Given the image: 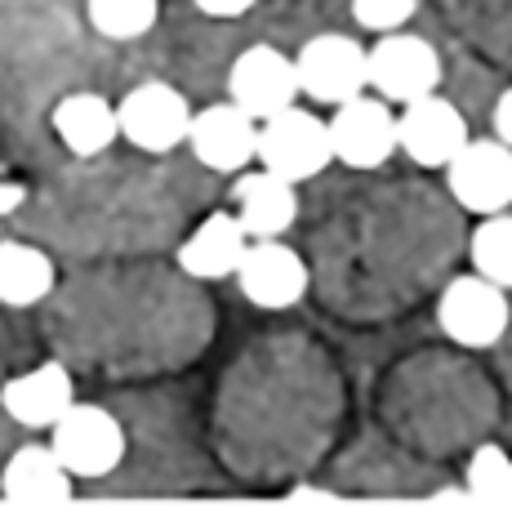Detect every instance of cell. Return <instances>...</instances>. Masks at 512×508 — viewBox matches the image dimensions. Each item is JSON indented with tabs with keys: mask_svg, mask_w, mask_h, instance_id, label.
<instances>
[{
	"mask_svg": "<svg viewBox=\"0 0 512 508\" xmlns=\"http://www.w3.org/2000/svg\"><path fill=\"white\" fill-rule=\"evenodd\" d=\"M18 201H23V188L18 183H0V214L18 210Z\"/></svg>",
	"mask_w": 512,
	"mask_h": 508,
	"instance_id": "cell-25",
	"label": "cell"
},
{
	"mask_svg": "<svg viewBox=\"0 0 512 508\" xmlns=\"http://www.w3.org/2000/svg\"><path fill=\"white\" fill-rule=\"evenodd\" d=\"M54 134L63 139V148L72 156H98L116 143L121 121H116V107L94 90H76L67 99H58L54 107Z\"/></svg>",
	"mask_w": 512,
	"mask_h": 508,
	"instance_id": "cell-17",
	"label": "cell"
},
{
	"mask_svg": "<svg viewBox=\"0 0 512 508\" xmlns=\"http://www.w3.org/2000/svg\"><path fill=\"white\" fill-rule=\"evenodd\" d=\"M437 321L459 348H495L512 326L508 290L495 286L490 277H481V272L455 277L441 290Z\"/></svg>",
	"mask_w": 512,
	"mask_h": 508,
	"instance_id": "cell-3",
	"label": "cell"
},
{
	"mask_svg": "<svg viewBox=\"0 0 512 508\" xmlns=\"http://www.w3.org/2000/svg\"><path fill=\"white\" fill-rule=\"evenodd\" d=\"M263 170L281 174L290 183H308L334 161L330 148V121L303 107H281V112L259 121V156Z\"/></svg>",
	"mask_w": 512,
	"mask_h": 508,
	"instance_id": "cell-1",
	"label": "cell"
},
{
	"mask_svg": "<svg viewBox=\"0 0 512 508\" xmlns=\"http://www.w3.org/2000/svg\"><path fill=\"white\" fill-rule=\"evenodd\" d=\"M245 250H250V232L241 228V219L228 210H214L179 246V268L196 281H223L236 277Z\"/></svg>",
	"mask_w": 512,
	"mask_h": 508,
	"instance_id": "cell-13",
	"label": "cell"
},
{
	"mask_svg": "<svg viewBox=\"0 0 512 508\" xmlns=\"http://www.w3.org/2000/svg\"><path fill=\"white\" fill-rule=\"evenodd\" d=\"M472 272L512 290V214L508 210L481 214V228L472 232Z\"/></svg>",
	"mask_w": 512,
	"mask_h": 508,
	"instance_id": "cell-19",
	"label": "cell"
},
{
	"mask_svg": "<svg viewBox=\"0 0 512 508\" xmlns=\"http://www.w3.org/2000/svg\"><path fill=\"white\" fill-rule=\"evenodd\" d=\"M464 491L477 504H512V459L504 446H481L472 455Z\"/></svg>",
	"mask_w": 512,
	"mask_h": 508,
	"instance_id": "cell-21",
	"label": "cell"
},
{
	"mask_svg": "<svg viewBox=\"0 0 512 508\" xmlns=\"http://www.w3.org/2000/svg\"><path fill=\"white\" fill-rule=\"evenodd\" d=\"M0 491L14 504H67L72 500V473L54 446H23L9 455L0 473Z\"/></svg>",
	"mask_w": 512,
	"mask_h": 508,
	"instance_id": "cell-16",
	"label": "cell"
},
{
	"mask_svg": "<svg viewBox=\"0 0 512 508\" xmlns=\"http://www.w3.org/2000/svg\"><path fill=\"white\" fill-rule=\"evenodd\" d=\"M294 72H299V90L312 103L339 107L357 94L370 90V50L343 32L312 36L299 54H294Z\"/></svg>",
	"mask_w": 512,
	"mask_h": 508,
	"instance_id": "cell-2",
	"label": "cell"
},
{
	"mask_svg": "<svg viewBox=\"0 0 512 508\" xmlns=\"http://www.w3.org/2000/svg\"><path fill=\"white\" fill-rule=\"evenodd\" d=\"M72 402H76L72 375H67L58 361H45V366L27 370V375L9 379V384L0 388V406L23 428H54Z\"/></svg>",
	"mask_w": 512,
	"mask_h": 508,
	"instance_id": "cell-14",
	"label": "cell"
},
{
	"mask_svg": "<svg viewBox=\"0 0 512 508\" xmlns=\"http://www.w3.org/2000/svg\"><path fill=\"white\" fill-rule=\"evenodd\" d=\"M294 188H299V183L281 179V174H272V170H254V174L236 179V188H232L236 219L250 232V241L281 237V232L299 219V197H294Z\"/></svg>",
	"mask_w": 512,
	"mask_h": 508,
	"instance_id": "cell-15",
	"label": "cell"
},
{
	"mask_svg": "<svg viewBox=\"0 0 512 508\" xmlns=\"http://www.w3.org/2000/svg\"><path fill=\"white\" fill-rule=\"evenodd\" d=\"M196 9L210 18H241L245 9H254V0H196Z\"/></svg>",
	"mask_w": 512,
	"mask_h": 508,
	"instance_id": "cell-24",
	"label": "cell"
},
{
	"mask_svg": "<svg viewBox=\"0 0 512 508\" xmlns=\"http://www.w3.org/2000/svg\"><path fill=\"white\" fill-rule=\"evenodd\" d=\"M49 446L58 451L72 477H107L125 459V428L112 410L72 402L63 410V419L49 428Z\"/></svg>",
	"mask_w": 512,
	"mask_h": 508,
	"instance_id": "cell-4",
	"label": "cell"
},
{
	"mask_svg": "<svg viewBox=\"0 0 512 508\" xmlns=\"http://www.w3.org/2000/svg\"><path fill=\"white\" fill-rule=\"evenodd\" d=\"M196 161L214 174H241L245 165L259 156V121L236 103H210L192 112V130H187Z\"/></svg>",
	"mask_w": 512,
	"mask_h": 508,
	"instance_id": "cell-10",
	"label": "cell"
},
{
	"mask_svg": "<svg viewBox=\"0 0 512 508\" xmlns=\"http://www.w3.org/2000/svg\"><path fill=\"white\" fill-rule=\"evenodd\" d=\"M54 290V259L27 241H0V304L32 308Z\"/></svg>",
	"mask_w": 512,
	"mask_h": 508,
	"instance_id": "cell-18",
	"label": "cell"
},
{
	"mask_svg": "<svg viewBox=\"0 0 512 508\" xmlns=\"http://www.w3.org/2000/svg\"><path fill=\"white\" fill-rule=\"evenodd\" d=\"M490 125H495V139H504L512 148V90H504L495 99V112H490Z\"/></svg>",
	"mask_w": 512,
	"mask_h": 508,
	"instance_id": "cell-23",
	"label": "cell"
},
{
	"mask_svg": "<svg viewBox=\"0 0 512 508\" xmlns=\"http://www.w3.org/2000/svg\"><path fill=\"white\" fill-rule=\"evenodd\" d=\"M450 197L472 214H499L512 205V148L504 139H468L446 165Z\"/></svg>",
	"mask_w": 512,
	"mask_h": 508,
	"instance_id": "cell-9",
	"label": "cell"
},
{
	"mask_svg": "<svg viewBox=\"0 0 512 508\" xmlns=\"http://www.w3.org/2000/svg\"><path fill=\"white\" fill-rule=\"evenodd\" d=\"M441 85V54L423 36L383 32L370 50V90L388 103H415Z\"/></svg>",
	"mask_w": 512,
	"mask_h": 508,
	"instance_id": "cell-7",
	"label": "cell"
},
{
	"mask_svg": "<svg viewBox=\"0 0 512 508\" xmlns=\"http://www.w3.org/2000/svg\"><path fill=\"white\" fill-rule=\"evenodd\" d=\"M236 281H241V295L254 308H294L308 295V263L281 237H259L245 250Z\"/></svg>",
	"mask_w": 512,
	"mask_h": 508,
	"instance_id": "cell-11",
	"label": "cell"
},
{
	"mask_svg": "<svg viewBox=\"0 0 512 508\" xmlns=\"http://www.w3.org/2000/svg\"><path fill=\"white\" fill-rule=\"evenodd\" d=\"M290 500H326V504H330V500H334V495H330V491H294V495H290Z\"/></svg>",
	"mask_w": 512,
	"mask_h": 508,
	"instance_id": "cell-26",
	"label": "cell"
},
{
	"mask_svg": "<svg viewBox=\"0 0 512 508\" xmlns=\"http://www.w3.org/2000/svg\"><path fill=\"white\" fill-rule=\"evenodd\" d=\"M330 148H334V161H343L348 170H379L397 152V116H392L388 99L357 94V99L334 107Z\"/></svg>",
	"mask_w": 512,
	"mask_h": 508,
	"instance_id": "cell-8",
	"label": "cell"
},
{
	"mask_svg": "<svg viewBox=\"0 0 512 508\" xmlns=\"http://www.w3.org/2000/svg\"><path fill=\"white\" fill-rule=\"evenodd\" d=\"M352 18H357L366 32H401V27L415 18L419 0H348Z\"/></svg>",
	"mask_w": 512,
	"mask_h": 508,
	"instance_id": "cell-22",
	"label": "cell"
},
{
	"mask_svg": "<svg viewBox=\"0 0 512 508\" xmlns=\"http://www.w3.org/2000/svg\"><path fill=\"white\" fill-rule=\"evenodd\" d=\"M116 121H121V139H130L143 152H174L187 143L192 130V107L174 85L143 81L116 103Z\"/></svg>",
	"mask_w": 512,
	"mask_h": 508,
	"instance_id": "cell-5",
	"label": "cell"
},
{
	"mask_svg": "<svg viewBox=\"0 0 512 508\" xmlns=\"http://www.w3.org/2000/svg\"><path fill=\"white\" fill-rule=\"evenodd\" d=\"M85 14L107 41H139L156 27L161 0H85Z\"/></svg>",
	"mask_w": 512,
	"mask_h": 508,
	"instance_id": "cell-20",
	"label": "cell"
},
{
	"mask_svg": "<svg viewBox=\"0 0 512 508\" xmlns=\"http://www.w3.org/2000/svg\"><path fill=\"white\" fill-rule=\"evenodd\" d=\"M472 139L468 121L450 99H441L437 90L423 94L415 103H401L397 116V148L423 170H446L459 156V148Z\"/></svg>",
	"mask_w": 512,
	"mask_h": 508,
	"instance_id": "cell-6",
	"label": "cell"
},
{
	"mask_svg": "<svg viewBox=\"0 0 512 508\" xmlns=\"http://www.w3.org/2000/svg\"><path fill=\"white\" fill-rule=\"evenodd\" d=\"M228 94L236 107L263 121V116L294 107L299 99V72H294V58L281 54L277 45H250L228 72Z\"/></svg>",
	"mask_w": 512,
	"mask_h": 508,
	"instance_id": "cell-12",
	"label": "cell"
}]
</instances>
